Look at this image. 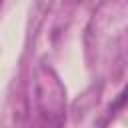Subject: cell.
<instances>
[{
  "label": "cell",
  "mask_w": 128,
  "mask_h": 128,
  "mask_svg": "<svg viewBox=\"0 0 128 128\" xmlns=\"http://www.w3.org/2000/svg\"><path fill=\"white\" fill-rule=\"evenodd\" d=\"M122 108H128V84L122 88V92L116 96V100L110 104V114H114V112H118V110H122Z\"/></svg>",
  "instance_id": "obj_1"
}]
</instances>
